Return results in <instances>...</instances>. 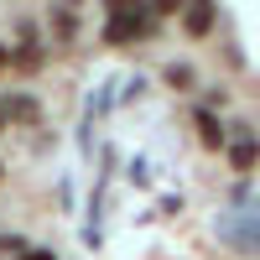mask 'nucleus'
I'll return each mask as SVG.
<instances>
[{
	"label": "nucleus",
	"instance_id": "nucleus-1",
	"mask_svg": "<svg viewBox=\"0 0 260 260\" xmlns=\"http://www.w3.org/2000/svg\"><path fill=\"white\" fill-rule=\"evenodd\" d=\"M151 21H156V11H146V6H110L104 42H110V47H120V42H136V37L151 31Z\"/></svg>",
	"mask_w": 260,
	"mask_h": 260
},
{
	"label": "nucleus",
	"instance_id": "nucleus-2",
	"mask_svg": "<svg viewBox=\"0 0 260 260\" xmlns=\"http://www.w3.org/2000/svg\"><path fill=\"white\" fill-rule=\"evenodd\" d=\"M219 234L234 245V250H260V203H245L219 219Z\"/></svg>",
	"mask_w": 260,
	"mask_h": 260
},
{
	"label": "nucleus",
	"instance_id": "nucleus-3",
	"mask_svg": "<svg viewBox=\"0 0 260 260\" xmlns=\"http://www.w3.org/2000/svg\"><path fill=\"white\" fill-rule=\"evenodd\" d=\"M213 21H219V11H213V6H192V11H182L187 37H208V31H213Z\"/></svg>",
	"mask_w": 260,
	"mask_h": 260
},
{
	"label": "nucleus",
	"instance_id": "nucleus-4",
	"mask_svg": "<svg viewBox=\"0 0 260 260\" xmlns=\"http://www.w3.org/2000/svg\"><path fill=\"white\" fill-rule=\"evenodd\" d=\"M229 161H234V172H250V167L260 161V141H255V136H240V141L229 146Z\"/></svg>",
	"mask_w": 260,
	"mask_h": 260
},
{
	"label": "nucleus",
	"instance_id": "nucleus-5",
	"mask_svg": "<svg viewBox=\"0 0 260 260\" xmlns=\"http://www.w3.org/2000/svg\"><path fill=\"white\" fill-rule=\"evenodd\" d=\"M192 125H198V141H203L208 151H219V146H224V130H219V120H213L208 110H198V115H192Z\"/></svg>",
	"mask_w": 260,
	"mask_h": 260
},
{
	"label": "nucleus",
	"instance_id": "nucleus-6",
	"mask_svg": "<svg viewBox=\"0 0 260 260\" xmlns=\"http://www.w3.org/2000/svg\"><path fill=\"white\" fill-rule=\"evenodd\" d=\"M6 115H16V120H42V104L26 99V94H16V99L6 104Z\"/></svg>",
	"mask_w": 260,
	"mask_h": 260
},
{
	"label": "nucleus",
	"instance_id": "nucleus-7",
	"mask_svg": "<svg viewBox=\"0 0 260 260\" xmlns=\"http://www.w3.org/2000/svg\"><path fill=\"white\" fill-rule=\"evenodd\" d=\"M52 26H57V37H73V31H78V21H73V11H57V16H52Z\"/></svg>",
	"mask_w": 260,
	"mask_h": 260
},
{
	"label": "nucleus",
	"instance_id": "nucleus-8",
	"mask_svg": "<svg viewBox=\"0 0 260 260\" xmlns=\"http://www.w3.org/2000/svg\"><path fill=\"white\" fill-rule=\"evenodd\" d=\"M16 62H21L26 73H31V68H42V47H26V52H16Z\"/></svg>",
	"mask_w": 260,
	"mask_h": 260
},
{
	"label": "nucleus",
	"instance_id": "nucleus-9",
	"mask_svg": "<svg viewBox=\"0 0 260 260\" xmlns=\"http://www.w3.org/2000/svg\"><path fill=\"white\" fill-rule=\"evenodd\" d=\"M21 260H57L52 250H21Z\"/></svg>",
	"mask_w": 260,
	"mask_h": 260
},
{
	"label": "nucleus",
	"instance_id": "nucleus-10",
	"mask_svg": "<svg viewBox=\"0 0 260 260\" xmlns=\"http://www.w3.org/2000/svg\"><path fill=\"white\" fill-rule=\"evenodd\" d=\"M6 62H11V52H6V47H0V68H6Z\"/></svg>",
	"mask_w": 260,
	"mask_h": 260
},
{
	"label": "nucleus",
	"instance_id": "nucleus-11",
	"mask_svg": "<svg viewBox=\"0 0 260 260\" xmlns=\"http://www.w3.org/2000/svg\"><path fill=\"white\" fill-rule=\"evenodd\" d=\"M0 130H6V110H0Z\"/></svg>",
	"mask_w": 260,
	"mask_h": 260
},
{
	"label": "nucleus",
	"instance_id": "nucleus-12",
	"mask_svg": "<svg viewBox=\"0 0 260 260\" xmlns=\"http://www.w3.org/2000/svg\"><path fill=\"white\" fill-rule=\"evenodd\" d=\"M0 177H6V167H0Z\"/></svg>",
	"mask_w": 260,
	"mask_h": 260
}]
</instances>
